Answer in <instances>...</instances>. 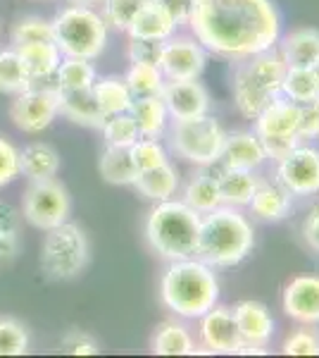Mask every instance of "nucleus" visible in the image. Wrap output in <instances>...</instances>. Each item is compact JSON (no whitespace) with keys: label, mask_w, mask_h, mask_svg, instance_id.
Wrapping results in <instances>:
<instances>
[{"label":"nucleus","mask_w":319,"mask_h":358,"mask_svg":"<svg viewBox=\"0 0 319 358\" xmlns=\"http://www.w3.org/2000/svg\"><path fill=\"white\" fill-rule=\"evenodd\" d=\"M131 117L136 120L138 131L141 136L148 138H158L167 127V106L160 96H146V98H133L131 108H129Z\"/></svg>","instance_id":"nucleus-25"},{"label":"nucleus","mask_w":319,"mask_h":358,"mask_svg":"<svg viewBox=\"0 0 319 358\" xmlns=\"http://www.w3.org/2000/svg\"><path fill=\"white\" fill-rule=\"evenodd\" d=\"M200 213L181 201H158L146 220L148 244L170 261L195 256L200 234Z\"/></svg>","instance_id":"nucleus-4"},{"label":"nucleus","mask_w":319,"mask_h":358,"mask_svg":"<svg viewBox=\"0 0 319 358\" xmlns=\"http://www.w3.org/2000/svg\"><path fill=\"white\" fill-rule=\"evenodd\" d=\"M205 69V50L191 38H167L162 45L160 72L167 82L198 79Z\"/></svg>","instance_id":"nucleus-11"},{"label":"nucleus","mask_w":319,"mask_h":358,"mask_svg":"<svg viewBox=\"0 0 319 358\" xmlns=\"http://www.w3.org/2000/svg\"><path fill=\"white\" fill-rule=\"evenodd\" d=\"M150 349L158 356H191L195 354L193 337L188 334V330L179 322H162L155 330Z\"/></svg>","instance_id":"nucleus-28"},{"label":"nucleus","mask_w":319,"mask_h":358,"mask_svg":"<svg viewBox=\"0 0 319 358\" xmlns=\"http://www.w3.org/2000/svg\"><path fill=\"white\" fill-rule=\"evenodd\" d=\"M105 3V22L119 31H129L133 20L138 17L150 0H103Z\"/></svg>","instance_id":"nucleus-39"},{"label":"nucleus","mask_w":319,"mask_h":358,"mask_svg":"<svg viewBox=\"0 0 319 358\" xmlns=\"http://www.w3.org/2000/svg\"><path fill=\"white\" fill-rule=\"evenodd\" d=\"M219 160L224 163V167H231V170H251L253 172L255 167L262 165V160H265L260 136L251 134V131H239V134L226 136Z\"/></svg>","instance_id":"nucleus-19"},{"label":"nucleus","mask_w":319,"mask_h":358,"mask_svg":"<svg viewBox=\"0 0 319 358\" xmlns=\"http://www.w3.org/2000/svg\"><path fill=\"white\" fill-rule=\"evenodd\" d=\"M279 182L295 196L319 192V151L298 146L279 163Z\"/></svg>","instance_id":"nucleus-12"},{"label":"nucleus","mask_w":319,"mask_h":358,"mask_svg":"<svg viewBox=\"0 0 319 358\" xmlns=\"http://www.w3.org/2000/svg\"><path fill=\"white\" fill-rule=\"evenodd\" d=\"M57 101H60V115H65L69 122L91 127V129H101L103 122H105V115H103L91 89H57Z\"/></svg>","instance_id":"nucleus-18"},{"label":"nucleus","mask_w":319,"mask_h":358,"mask_svg":"<svg viewBox=\"0 0 319 358\" xmlns=\"http://www.w3.org/2000/svg\"><path fill=\"white\" fill-rule=\"evenodd\" d=\"M60 115V101H57V86H29L10 106V120L17 129L27 134H38L48 129L53 120Z\"/></svg>","instance_id":"nucleus-10"},{"label":"nucleus","mask_w":319,"mask_h":358,"mask_svg":"<svg viewBox=\"0 0 319 358\" xmlns=\"http://www.w3.org/2000/svg\"><path fill=\"white\" fill-rule=\"evenodd\" d=\"M219 194H222V203L229 206H248L258 187V179L253 177L251 170H231L224 167L217 175Z\"/></svg>","instance_id":"nucleus-29"},{"label":"nucleus","mask_w":319,"mask_h":358,"mask_svg":"<svg viewBox=\"0 0 319 358\" xmlns=\"http://www.w3.org/2000/svg\"><path fill=\"white\" fill-rule=\"evenodd\" d=\"M69 210H72V201H69L67 189L55 179H38L27 187L22 213L34 227L48 232L57 224L67 222Z\"/></svg>","instance_id":"nucleus-9"},{"label":"nucleus","mask_w":319,"mask_h":358,"mask_svg":"<svg viewBox=\"0 0 319 358\" xmlns=\"http://www.w3.org/2000/svg\"><path fill=\"white\" fill-rule=\"evenodd\" d=\"M298 136L300 138L319 136V98H312V101H307V103H300Z\"/></svg>","instance_id":"nucleus-46"},{"label":"nucleus","mask_w":319,"mask_h":358,"mask_svg":"<svg viewBox=\"0 0 319 358\" xmlns=\"http://www.w3.org/2000/svg\"><path fill=\"white\" fill-rule=\"evenodd\" d=\"M13 43L27 45V43H55L53 22H45L40 17H24L13 29Z\"/></svg>","instance_id":"nucleus-37"},{"label":"nucleus","mask_w":319,"mask_h":358,"mask_svg":"<svg viewBox=\"0 0 319 358\" xmlns=\"http://www.w3.org/2000/svg\"><path fill=\"white\" fill-rule=\"evenodd\" d=\"M29 351V332L15 317H0V356H24Z\"/></svg>","instance_id":"nucleus-38"},{"label":"nucleus","mask_w":319,"mask_h":358,"mask_svg":"<svg viewBox=\"0 0 319 358\" xmlns=\"http://www.w3.org/2000/svg\"><path fill=\"white\" fill-rule=\"evenodd\" d=\"M31 86V79L27 74V67L22 62L17 48L0 50V91L3 94H22Z\"/></svg>","instance_id":"nucleus-34"},{"label":"nucleus","mask_w":319,"mask_h":358,"mask_svg":"<svg viewBox=\"0 0 319 358\" xmlns=\"http://www.w3.org/2000/svg\"><path fill=\"white\" fill-rule=\"evenodd\" d=\"M20 177V151L10 141L0 138V187Z\"/></svg>","instance_id":"nucleus-44"},{"label":"nucleus","mask_w":319,"mask_h":358,"mask_svg":"<svg viewBox=\"0 0 319 358\" xmlns=\"http://www.w3.org/2000/svg\"><path fill=\"white\" fill-rule=\"evenodd\" d=\"M303 236L305 241L310 244V248L319 251V203L312 208L310 215L305 217V224H303Z\"/></svg>","instance_id":"nucleus-48"},{"label":"nucleus","mask_w":319,"mask_h":358,"mask_svg":"<svg viewBox=\"0 0 319 358\" xmlns=\"http://www.w3.org/2000/svg\"><path fill=\"white\" fill-rule=\"evenodd\" d=\"M129 153H131L133 163H136V167H138V172L153 170V167H158V165L170 163V160H167L165 148H162V143L158 141V138L141 136V138H138V141L129 148Z\"/></svg>","instance_id":"nucleus-40"},{"label":"nucleus","mask_w":319,"mask_h":358,"mask_svg":"<svg viewBox=\"0 0 319 358\" xmlns=\"http://www.w3.org/2000/svg\"><path fill=\"white\" fill-rule=\"evenodd\" d=\"M55 45L67 57L96 60L105 50L107 22L89 5H69L53 20Z\"/></svg>","instance_id":"nucleus-6"},{"label":"nucleus","mask_w":319,"mask_h":358,"mask_svg":"<svg viewBox=\"0 0 319 358\" xmlns=\"http://www.w3.org/2000/svg\"><path fill=\"white\" fill-rule=\"evenodd\" d=\"M126 86H129L133 98H146V96H160L162 86H165L167 79L162 77L160 67L153 65H138V62H131L129 72L124 77Z\"/></svg>","instance_id":"nucleus-35"},{"label":"nucleus","mask_w":319,"mask_h":358,"mask_svg":"<svg viewBox=\"0 0 319 358\" xmlns=\"http://www.w3.org/2000/svg\"><path fill=\"white\" fill-rule=\"evenodd\" d=\"M160 10H165L167 15L172 17L174 24H186L188 22V15H191V5L193 0H153Z\"/></svg>","instance_id":"nucleus-47"},{"label":"nucleus","mask_w":319,"mask_h":358,"mask_svg":"<svg viewBox=\"0 0 319 358\" xmlns=\"http://www.w3.org/2000/svg\"><path fill=\"white\" fill-rule=\"evenodd\" d=\"M251 206L260 220L279 222L291 213V192L283 184H258Z\"/></svg>","instance_id":"nucleus-22"},{"label":"nucleus","mask_w":319,"mask_h":358,"mask_svg":"<svg viewBox=\"0 0 319 358\" xmlns=\"http://www.w3.org/2000/svg\"><path fill=\"white\" fill-rule=\"evenodd\" d=\"M260 143H262L265 158L272 160H281L286 155H291L295 148L300 146V136L298 134H288V136H260Z\"/></svg>","instance_id":"nucleus-43"},{"label":"nucleus","mask_w":319,"mask_h":358,"mask_svg":"<svg viewBox=\"0 0 319 358\" xmlns=\"http://www.w3.org/2000/svg\"><path fill=\"white\" fill-rule=\"evenodd\" d=\"M234 320L239 327L241 342L248 346H265L274 332V320H272L269 310L258 301H241L234 308Z\"/></svg>","instance_id":"nucleus-17"},{"label":"nucleus","mask_w":319,"mask_h":358,"mask_svg":"<svg viewBox=\"0 0 319 358\" xmlns=\"http://www.w3.org/2000/svg\"><path fill=\"white\" fill-rule=\"evenodd\" d=\"M283 62L286 67L312 69L319 62V31L317 29H298L283 41Z\"/></svg>","instance_id":"nucleus-23"},{"label":"nucleus","mask_w":319,"mask_h":358,"mask_svg":"<svg viewBox=\"0 0 319 358\" xmlns=\"http://www.w3.org/2000/svg\"><path fill=\"white\" fill-rule=\"evenodd\" d=\"M62 351L72 356H96L101 349H98V342L91 334H86L81 330H72L62 339Z\"/></svg>","instance_id":"nucleus-45"},{"label":"nucleus","mask_w":319,"mask_h":358,"mask_svg":"<svg viewBox=\"0 0 319 358\" xmlns=\"http://www.w3.org/2000/svg\"><path fill=\"white\" fill-rule=\"evenodd\" d=\"M283 310L288 317L305 325L319 322V277L303 275L295 277L283 292Z\"/></svg>","instance_id":"nucleus-15"},{"label":"nucleus","mask_w":319,"mask_h":358,"mask_svg":"<svg viewBox=\"0 0 319 358\" xmlns=\"http://www.w3.org/2000/svg\"><path fill=\"white\" fill-rule=\"evenodd\" d=\"M60 172V153L48 143H29L24 151H20V175L29 182L38 179H55Z\"/></svg>","instance_id":"nucleus-21"},{"label":"nucleus","mask_w":319,"mask_h":358,"mask_svg":"<svg viewBox=\"0 0 319 358\" xmlns=\"http://www.w3.org/2000/svg\"><path fill=\"white\" fill-rule=\"evenodd\" d=\"M17 256V234L0 232V265L10 263Z\"/></svg>","instance_id":"nucleus-50"},{"label":"nucleus","mask_w":319,"mask_h":358,"mask_svg":"<svg viewBox=\"0 0 319 358\" xmlns=\"http://www.w3.org/2000/svg\"><path fill=\"white\" fill-rule=\"evenodd\" d=\"M312 69H315V77H317V86H319V62H317V65H315V67H312Z\"/></svg>","instance_id":"nucleus-52"},{"label":"nucleus","mask_w":319,"mask_h":358,"mask_svg":"<svg viewBox=\"0 0 319 358\" xmlns=\"http://www.w3.org/2000/svg\"><path fill=\"white\" fill-rule=\"evenodd\" d=\"M253 244L255 232L248 217L234 210V206H219L200 220L195 256L210 268H231L253 251Z\"/></svg>","instance_id":"nucleus-2"},{"label":"nucleus","mask_w":319,"mask_h":358,"mask_svg":"<svg viewBox=\"0 0 319 358\" xmlns=\"http://www.w3.org/2000/svg\"><path fill=\"white\" fill-rule=\"evenodd\" d=\"M202 344L214 354H239L243 346L239 327L234 320V310L224 308V306H212L205 315H202L200 325Z\"/></svg>","instance_id":"nucleus-14"},{"label":"nucleus","mask_w":319,"mask_h":358,"mask_svg":"<svg viewBox=\"0 0 319 358\" xmlns=\"http://www.w3.org/2000/svg\"><path fill=\"white\" fill-rule=\"evenodd\" d=\"M186 206H191L193 210L198 213H210L214 208L222 206V194H219V184H217V177L212 175H198L188 182L186 187Z\"/></svg>","instance_id":"nucleus-32"},{"label":"nucleus","mask_w":319,"mask_h":358,"mask_svg":"<svg viewBox=\"0 0 319 358\" xmlns=\"http://www.w3.org/2000/svg\"><path fill=\"white\" fill-rule=\"evenodd\" d=\"M241 62L243 65L236 69L234 77V103L243 117L255 120L272 101L279 98L286 62L283 55L274 53V48Z\"/></svg>","instance_id":"nucleus-5"},{"label":"nucleus","mask_w":319,"mask_h":358,"mask_svg":"<svg viewBox=\"0 0 319 358\" xmlns=\"http://www.w3.org/2000/svg\"><path fill=\"white\" fill-rule=\"evenodd\" d=\"M300 106L293 101H272L262 113L258 115L255 134L258 136H288L298 134Z\"/></svg>","instance_id":"nucleus-20"},{"label":"nucleus","mask_w":319,"mask_h":358,"mask_svg":"<svg viewBox=\"0 0 319 358\" xmlns=\"http://www.w3.org/2000/svg\"><path fill=\"white\" fill-rule=\"evenodd\" d=\"M160 98L165 101L167 113L172 120H191L205 115L210 108V96L205 86L195 79H179V82H165Z\"/></svg>","instance_id":"nucleus-13"},{"label":"nucleus","mask_w":319,"mask_h":358,"mask_svg":"<svg viewBox=\"0 0 319 358\" xmlns=\"http://www.w3.org/2000/svg\"><path fill=\"white\" fill-rule=\"evenodd\" d=\"M281 91L286 94L288 101L293 103H307L312 98H319V86H317V77L315 69L307 67H286V74H283L281 82Z\"/></svg>","instance_id":"nucleus-33"},{"label":"nucleus","mask_w":319,"mask_h":358,"mask_svg":"<svg viewBox=\"0 0 319 358\" xmlns=\"http://www.w3.org/2000/svg\"><path fill=\"white\" fill-rule=\"evenodd\" d=\"M17 53H20L22 62H24L31 86H57L55 72L62 62V53L55 43L17 45Z\"/></svg>","instance_id":"nucleus-16"},{"label":"nucleus","mask_w":319,"mask_h":358,"mask_svg":"<svg viewBox=\"0 0 319 358\" xmlns=\"http://www.w3.org/2000/svg\"><path fill=\"white\" fill-rule=\"evenodd\" d=\"M162 45L165 41H150V38H131L129 43V60L138 65H153L160 67Z\"/></svg>","instance_id":"nucleus-42"},{"label":"nucleus","mask_w":319,"mask_h":358,"mask_svg":"<svg viewBox=\"0 0 319 358\" xmlns=\"http://www.w3.org/2000/svg\"><path fill=\"white\" fill-rule=\"evenodd\" d=\"M17 229H20V215H17V210L10 203L0 201V232L17 234Z\"/></svg>","instance_id":"nucleus-49"},{"label":"nucleus","mask_w":319,"mask_h":358,"mask_svg":"<svg viewBox=\"0 0 319 358\" xmlns=\"http://www.w3.org/2000/svg\"><path fill=\"white\" fill-rule=\"evenodd\" d=\"M101 129L103 136H105V143L114 148H131L141 138V131H138V124L131 117V113L110 115V117H105Z\"/></svg>","instance_id":"nucleus-36"},{"label":"nucleus","mask_w":319,"mask_h":358,"mask_svg":"<svg viewBox=\"0 0 319 358\" xmlns=\"http://www.w3.org/2000/svg\"><path fill=\"white\" fill-rule=\"evenodd\" d=\"M174 22L172 17L160 10L158 5L150 0L146 8L138 13V17L133 20V24L129 27L131 38H150V41H167L174 31Z\"/></svg>","instance_id":"nucleus-27"},{"label":"nucleus","mask_w":319,"mask_h":358,"mask_svg":"<svg viewBox=\"0 0 319 358\" xmlns=\"http://www.w3.org/2000/svg\"><path fill=\"white\" fill-rule=\"evenodd\" d=\"M281 351L286 356H319V334L310 327H300L288 334Z\"/></svg>","instance_id":"nucleus-41"},{"label":"nucleus","mask_w":319,"mask_h":358,"mask_svg":"<svg viewBox=\"0 0 319 358\" xmlns=\"http://www.w3.org/2000/svg\"><path fill=\"white\" fill-rule=\"evenodd\" d=\"M96 79H98L96 67L91 65V60H84V57H67L65 55L55 72L57 89H65V91L91 89Z\"/></svg>","instance_id":"nucleus-31"},{"label":"nucleus","mask_w":319,"mask_h":358,"mask_svg":"<svg viewBox=\"0 0 319 358\" xmlns=\"http://www.w3.org/2000/svg\"><path fill=\"white\" fill-rule=\"evenodd\" d=\"M101 175L110 184L133 187V182H136V177H138V167L133 163L129 148L107 146L101 155Z\"/></svg>","instance_id":"nucleus-30"},{"label":"nucleus","mask_w":319,"mask_h":358,"mask_svg":"<svg viewBox=\"0 0 319 358\" xmlns=\"http://www.w3.org/2000/svg\"><path fill=\"white\" fill-rule=\"evenodd\" d=\"M177 187H179V175L170 163L158 165V167H153V170L138 172L136 182H133V189H136L143 199H150V201H167L170 196H174Z\"/></svg>","instance_id":"nucleus-24"},{"label":"nucleus","mask_w":319,"mask_h":358,"mask_svg":"<svg viewBox=\"0 0 319 358\" xmlns=\"http://www.w3.org/2000/svg\"><path fill=\"white\" fill-rule=\"evenodd\" d=\"M89 256L91 248L84 229L72 222H62L45 234L40 246V270L48 280L67 282L84 273Z\"/></svg>","instance_id":"nucleus-7"},{"label":"nucleus","mask_w":319,"mask_h":358,"mask_svg":"<svg viewBox=\"0 0 319 358\" xmlns=\"http://www.w3.org/2000/svg\"><path fill=\"white\" fill-rule=\"evenodd\" d=\"M69 3H74V5H96V3H103V0H69Z\"/></svg>","instance_id":"nucleus-51"},{"label":"nucleus","mask_w":319,"mask_h":358,"mask_svg":"<svg viewBox=\"0 0 319 358\" xmlns=\"http://www.w3.org/2000/svg\"><path fill=\"white\" fill-rule=\"evenodd\" d=\"M226 134L222 124L210 115L191 120H174L170 129V146L179 158L195 165H212L219 160Z\"/></svg>","instance_id":"nucleus-8"},{"label":"nucleus","mask_w":319,"mask_h":358,"mask_svg":"<svg viewBox=\"0 0 319 358\" xmlns=\"http://www.w3.org/2000/svg\"><path fill=\"white\" fill-rule=\"evenodd\" d=\"M162 301L181 317H202L217 303L219 285L212 268L202 261H172L160 285Z\"/></svg>","instance_id":"nucleus-3"},{"label":"nucleus","mask_w":319,"mask_h":358,"mask_svg":"<svg viewBox=\"0 0 319 358\" xmlns=\"http://www.w3.org/2000/svg\"><path fill=\"white\" fill-rule=\"evenodd\" d=\"M186 24L202 48L231 62L274 48L281 31L272 0H193Z\"/></svg>","instance_id":"nucleus-1"},{"label":"nucleus","mask_w":319,"mask_h":358,"mask_svg":"<svg viewBox=\"0 0 319 358\" xmlns=\"http://www.w3.org/2000/svg\"><path fill=\"white\" fill-rule=\"evenodd\" d=\"M91 91H94L98 106H101V110L105 117H110V115H119V113H129V108L133 103L129 86H126V82L121 77L96 79L94 86H91Z\"/></svg>","instance_id":"nucleus-26"}]
</instances>
